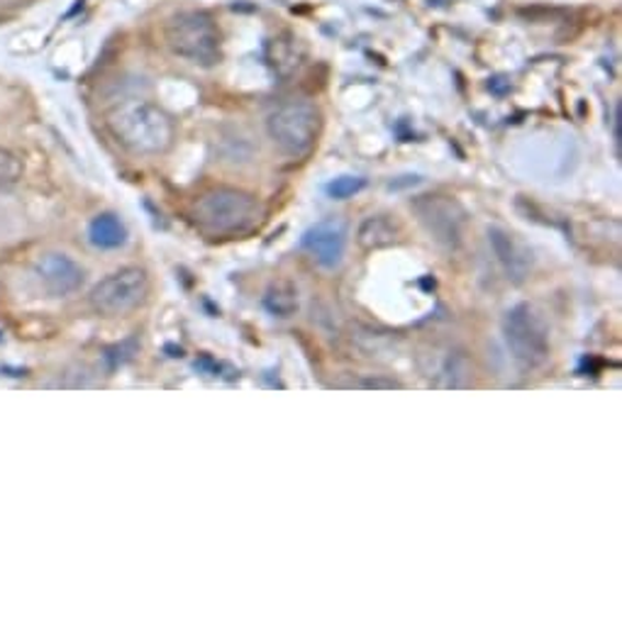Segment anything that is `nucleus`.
<instances>
[{
	"mask_svg": "<svg viewBox=\"0 0 622 622\" xmlns=\"http://www.w3.org/2000/svg\"><path fill=\"white\" fill-rule=\"evenodd\" d=\"M108 127L127 151L142 157L163 155L177 137L173 120L149 101H125L108 113Z\"/></svg>",
	"mask_w": 622,
	"mask_h": 622,
	"instance_id": "obj_1",
	"label": "nucleus"
},
{
	"mask_svg": "<svg viewBox=\"0 0 622 622\" xmlns=\"http://www.w3.org/2000/svg\"><path fill=\"white\" fill-rule=\"evenodd\" d=\"M193 220L211 235L237 237L252 233L261 223V205L252 193L233 185H217L193 203Z\"/></svg>",
	"mask_w": 622,
	"mask_h": 622,
	"instance_id": "obj_2",
	"label": "nucleus"
},
{
	"mask_svg": "<svg viewBox=\"0 0 622 622\" xmlns=\"http://www.w3.org/2000/svg\"><path fill=\"white\" fill-rule=\"evenodd\" d=\"M169 49L195 67H215L220 61V30L203 10H183L163 30Z\"/></svg>",
	"mask_w": 622,
	"mask_h": 622,
	"instance_id": "obj_3",
	"label": "nucleus"
},
{
	"mask_svg": "<svg viewBox=\"0 0 622 622\" xmlns=\"http://www.w3.org/2000/svg\"><path fill=\"white\" fill-rule=\"evenodd\" d=\"M504 340L522 371H538L550 362V327L528 303H518L504 315Z\"/></svg>",
	"mask_w": 622,
	"mask_h": 622,
	"instance_id": "obj_4",
	"label": "nucleus"
},
{
	"mask_svg": "<svg viewBox=\"0 0 622 622\" xmlns=\"http://www.w3.org/2000/svg\"><path fill=\"white\" fill-rule=\"evenodd\" d=\"M323 129L318 105L308 101H291L279 105L267 117V133L271 142L289 157H305L315 147Z\"/></svg>",
	"mask_w": 622,
	"mask_h": 622,
	"instance_id": "obj_5",
	"label": "nucleus"
},
{
	"mask_svg": "<svg viewBox=\"0 0 622 622\" xmlns=\"http://www.w3.org/2000/svg\"><path fill=\"white\" fill-rule=\"evenodd\" d=\"M149 296V276L145 269L125 267L95 283L89 293L91 308L105 318H120L137 310Z\"/></svg>",
	"mask_w": 622,
	"mask_h": 622,
	"instance_id": "obj_6",
	"label": "nucleus"
},
{
	"mask_svg": "<svg viewBox=\"0 0 622 622\" xmlns=\"http://www.w3.org/2000/svg\"><path fill=\"white\" fill-rule=\"evenodd\" d=\"M412 207L415 213H418V220L434 242L450 249V252L462 247L466 213L460 203L454 199H446V195H422V199L415 201Z\"/></svg>",
	"mask_w": 622,
	"mask_h": 622,
	"instance_id": "obj_7",
	"label": "nucleus"
},
{
	"mask_svg": "<svg viewBox=\"0 0 622 622\" xmlns=\"http://www.w3.org/2000/svg\"><path fill=\"white\" fill-rule=\"evenodd\" d=\"M347 225L342 220H320L305 230L301 247L303 252H308L315 264L323 269H335L342 264L347 255Z\"/></svg>",
	"mask_w": 622,
	"mask_h": 622,
	"instance_id": "obj_8",
	"label": "nucleus"
},
{
	"mask_svg": "<svg viewBox=\"0 0 622 622\" xmlns=\"http://www.w3.org/2000/svg\"><path fill=\"white\" fill-rule=\"evenodd\" d=\"M37 276L52 296H71L83 286V269L61 252H49L37 261Z\"/></svg>",
	"mask_w": 622,
	"mask_h": 622,
	"instance_id": "obj_9",
	"label": "nucleus"
},
{
	"mask_svg": "<svg viewBox=\"0 0 622 622\" xmlns=\"http://www.w3.org/2000/svg\"><path fill=\"white\" fill-rule=\"evenodd\" d=\"M488 242L494 247V252L504 267L506 276L516 283H522L532 271V252L520 242V239L504 230V227H490L488 230Z\"/></svg>",
	"mask_w": 622,
	"mask_h": 622,
	"instance_id": "obj_10",
	"label": "nucleus"
},
{
	"mask_svg": "<svg viewBox=\"0 0 622 622\" xmlns=\"http://www.w3.org/2000/svg\"><path fill=\"white\" fill-rule=\"evenodd\" d=\"M357 239L364 249H386L400 239V227L386 215H371L359 225Z\"/></svg>",
	"mask_w": 622,
	"mask_h": 622,
	"instance_id": "obj_11",
	"label": "nucleus"
},
{
	"mask_svg": "<svg viewBox=\"0 0 622 622\" xmlns=\"http://www.w3.org/2000/svg\"><path fill=\"white\" fill-rule=\"evenodd\" d=\"M89 239L98 249H120L127 242V227L115 213H101L89 225Z\"/></svg>",
	"mask_w": 622,
	"mask_h": 622,
	"instance_id": "obj_12",
	"label": "nucleus"
},
{
	"mask_svg": "<svg viewBox=\"0 0 622 622\" xmlns=\"http://www.w3.org/2000/svg\"><path fill=\"white\" fill-rule=\"evenodd\" d=\"M264 305L276 318H291V315L298 310V293L291 283H274V286L267 291Z\"/></svg>",
	"mask_w": 622,
	"mask_h": 622,
	"instance_id": "obj_13",
	"label": "nucleus"
},
{
	"mask_svg": "<svg viewBox=\"0 0 622 622\" xmlns=\"http://www.w3.org/2000/svg\"><path fill=\"white\" fill-rule=\"evenodd\" d=\"M366 189V179L362 177H340V179H335L332 183H327V195L335 201H347V199H352V195H357L359 191H364Z\"/></svg>",
	"mask_w": 622,
	"mask_h": 622,
	"instance_id": "obj_14",
	"label": "nucleus"
},
{
	"mask_svg": "<svg viewBox=\"0 0 622 622\" xmlns=\"http://www.w3.org/2000/svg\"><path fill=\"white\" fill-rule=\"evenodd\" d=\"M20 171H23L20 159L13 155V151L0 147V185L13 183L20 177Z\"/></svg>",
	"mask_w": 622,
	"mask_h": 622,
	"instance_id": "obj_15",
	"label": "nucleus"
}]
</instances>
